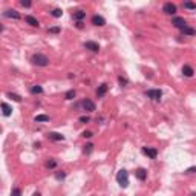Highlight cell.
<instances>
[{"mask_svg": "<svg viewBox=\"0 0 196 196\" xmlns=\"http://www.w3.org/2000/svg\"><path fill=\"white\" fill-rule=\"evenodd\" d=\"M31 63L35 65V66H41V68H44V66H48V65H49V58L44 55V54H34V55L31 57Z\"/></svg>", "mask_w": 196, "mask_h": 196, "instance_id": "1", "label": "cell"}, {"mask_svg": "<svg viewBox=\"0 0 196 196\" xmlns=\"http://www.w3.org/2000/svg\"><path fill=\"white\" fill-rule=\"evenodd\" d=\"M117 181H118V184L123 187V189H126V187L129 185V173H127V170L121 168V170L117 173Z\"/></svg>", "mask_w": 196, "mask_h": 196, "instance_id": "2", "label": "cell"}, {"mask_svg": "<svg viewBox=\"0 0 196 196\" xmlns=\"http://www.w3.org/2000/svg\"><path fill=\"white\" fill-rule=\"evenodd\" d=\"M146 97H149L153 101H159L163 97V91L161 89H149V91H146Z\"/></svg>", "mask_w": 196, "mask_h": 196, "instance_id": "3", "label": "cell"}, {"mask_svg": "<svg viewBox=\"0 0 196 196\" xmlns=\"http://www.w3.org/2000/svg\"><path fill=\"white\" fill-rule=\"evenodd\" d=\"M172 25L175 26V28H178V29H184L185 26H189L187 25V22H185V19L184 17H173V20H172Z\"/></svg>", "mask_w": 196, "mask_h": 196, "instance_id": "4", "label": "cell"}, {"mask_svg": "<svg viewBox=\"0 0 196 196\" xmlns=\"http://www.w3.org/2000/svg\"><path fill=\"white\" fill-rule=\"evenodd\" d=\"M163 12L167 14V15H173V14L176 12V5L172 3V2L164 3V6H163Z\"/></svg>", "mask_w": 196, "mask_h": 196, "instance_id": "5", "label": "cell"}, {"mask_svg": "<svg viewBox=\"0 0 196 196\" xmlns=\"http://www.w3.org/2000/svg\"><path fill=\"white\" fill-rule=\"evenodd\" d=\"M142 153L147 155L149 158L155 159V158L158 156V150H156V149H153V147H142Z\"/></svg>", "mask_w": 196, "mask_h": 196, "instance_id": "6", "label": "cell"}, {"mask_svg": "<svg viewBox=\"0 0 196 196\" xmlns=\"http://www.w3.org/2000/svg\"><path fill=\"white\" fill-rule=\"evenodd\" d=\"M3 15L8 17V19H14V20H19L20 19V14H19V11H17V9H5Z\"/></svg>", "mask_w": 196, "mask_h": 196, "instance_id": "7", "label": "cell"}, {"mask_svg": "<svg viewBox=\"0 0 196 196\" xmlns=\"http://www.w3.org/2000/svg\"><path fill=\"white\" fill-rule=\"evenodd\" d=\"M107 91H109V86L107 84H106V83H103V84H100V86H98V89H97V97L98 98H103L106 94H107Z\"/></svg>", "mask_w": 196, "mask_h": 196, "instance_id": "8", "label": "cell"}, {"mask_svg": "<svg viewBox=\"0 0 196 196\" xmlns=\"http://www.w3.org/2000/svg\"><path fill=\"white\" fill-rule=\"evenodd\" d=\"M81 107L84 109V110H87V112H94L97 107H95V103L92 101V100H84L83 103H81Z\"/></svg>", "mask_w": 196, "mask_h": 196, "instance_id": "9", "label": "cell"}, {"mask_svg": "<svg viewBox=\"0 0 196 196\" xmlns=\"http://www.w3.org/2000/svg\"><path fill=\"white\" fill-rule=\"evenodd\" d=\"M91 22H92V25L94 26H104L106 25V20H104V17H101V15H92V19H91Z\"/></svg>", "mask_w": 196, "mask_h": 196, "instance_id": "10", "label": "cell"}, {"mask_svg": "<svg viewBox=\"0 0 196 196\" xmlns=\"http://www.w3.org/2000/svg\"><path fill=\"white\" fill-rule=\"evenodd\" d=\"M84 48L89 49V51H92V52H98V51H100V44L95 43V41H86Z\"/></svg>", "mask_w": 196, "mask_h": 196, "instance_id": "11", "label": "cell"}, {"mask_svg": "<svg viewBox=\"0 0 196 196\" xmlns=\"http://www.w3.org/2000/svg\"><path fill=\"white\" fill-rule=\"evenodd\" d=\"M72 19L77 20V22H83V20L86 19V12H84L83 9H78V11H75V12L72 14Z\"/></svg>", "mask_w": 196, "mask_h": 196, "instance_id": "12", "label": "cell"}, {"mask_svg": "<svg viewBox=\"0 0 196 196\" xmlns=\"http://www.w3.org/2000/svg\"><path fill=\"white\" fill-rule=\"evenodd\" d=\"M25 22L28 23L29 26H34V28H38V26H40L38 20L35 19V17H32V15H26V17H25Z\"/></svg>", "mask_w": 196, "mask_h": 196, "instance_id": "13", "label": "cell"}, {"mask_svg": "<svg viewBox=\"0 0 196 196\" xmlns=\"http://www.w3.org/2000/svg\"><path fill=\"white\" fill-rule=\"evenodd\" d=\"M135 176L138 178L139 181H146L147 179V170H146V168H138V170L135 172Z\"/></svg>", "mask_w": 196, "mask_h": 196, "instance_id": "14", "label": "cell"}, {"mask_svg": "<svg viewBox=\"0 0 196 196\" xmlns=\"http://www.w3.org/2000/svg\"><path fill=\"white\" fill-rule=\"evenodd\" d=\"M48 138L51 141H63L65 139V136L61 135V133H57V132H49L48 133Z\"/></svg>", "mask_w": 196, "mask_h": 196, "instance_id": "15", "label": "cell"}, {"mask_svg": "<svg viewBox=\"0 0 196 196\" xmlns=\"http://www.w3.org/2000/svg\"><path fill=\"white\" fill-rule=\"evenodd\" d=\"M182 74L185 75V77H193L195 75V70H193V68L192 66H189V65H185V66H182Z\"/></svg>", "mask_w": 196, "mask_h": 196, "instance_id": "16", "label": "cell"}, {"mask_svg": "<svg viewBox=\"0 0 196 196\" xmlns=\"http://www.w3.org/2000/svg\"><path fill=\"white\" fill-rule=\"evenodd\" d=\"M181 32L184 35H189V37H193V35H196V29L192 28V26H185L184 29H181Z\"/></svg>", "mask_w": 196, "mask_h": 196, "instance_id": "17", "label": "cell"}, {"mask_svg": "<svg viewBox=\"0 0 196 196\" xmlns=\"http://www.w3.org/2000/svg\"><path fill=\"white\" fill-rule=\"evenodd\" d=\"M2 109H3V115H5V117H9V115L12 113V107H11V106H8L5 101L2 103Z\"/></svg>", "mask_w": 196, "mask_h": 196, "instance_id": "18", "label": "cell"}, {"mask_svg": "<svg viewBox=\"0 0 196 196\" xmlns=\"http://www.w3.org/2000/svg\"><path fill=\"white\" fill-rule=\"evenodd\" d=\"M29 91H31V94H43V87L40 86V84H34V86H31V89H29Z\"/></svg>", "mask_w": 196, "mask_h": 196, "instance_id": "19", "label": "cell"}, {"mask_svg": "<svg viewBox=\"0 0 196 196\" xmlns=\"http://www.w3.org/2000/svg\"><path fill=\"white\" fill-rule=\"evenodd\" d=\"M34 121L35 123H46V121H49V117L48 115H37V117L34 118Z\"/></svg>", "mask_w": 196, "mask_h": 196, "instance_id": "20", "label": "cell"}, {"mask_svg": "<svg viewBox=\"0 0 196 196\" xmlns=\"http://www.w3.org/2000/svg\"><path fill=\"white\" fill-rule=\"evenodd\" d=\"M6 97H8V98H11V100H14V101H17V103H20V101H22V97H20V95H17V94H12V92H8Z\"/></svg>", "mask_w": 196, "mask_h": 196, "instance_id": "21", "label": "cell"}, {"mask_svg": "<svg viewBox=\"0 0 196 196\" xmlns=\"http://www.w3.org/2000/svg\"><path fill=\"white\" fill-rule=\"evenodd\" d=\"M51 15L54 17V19H60L61 15H63V11L60 9V8H55V9H52V12H51Z\"/></svg>", "mask_w": 196, "mask_h": 196, "instance_id": "22", "label": "cell"}, {"mask_svg": "<svg viewBox=\"0 0 196 196\" xmlns=\"http://www.w3.org/2000/svg\"><path fill=\"white\" fill-rule=\"evenodd\" d=\"M75 95H77V92L74 91V89H70V91H68V92H66L65 98H66V100H74V98H75Z\"/></svg>", "mask_w": 196, "mask_h": 196, "instance_id": "23", "label": "cell"}, {"mask_svg": "<svg viewBox=\"0 0 196 196\" xmlns=\"http://www.w3.org/2000/svg\"><path fill=\"white\" fill-rule=\"evenodd\" d=\"M66 178V173L63 172V170H58V172H55V179L57 181H63Z\"/></svg>", "mask_w": 196, "mask_h": 196, "instance_id": "24", "label": "cell"}, {"mask_svg": "<svg viewBox=\"0 0 196 196\" xmlns=\"http://www.w3.org/2000/svg\"><path fill=\"white\" fill-rule=\"evenodd\" d=\"M92 150H94V144H91V142H89V144H86V146H84L83 152H84L86 155H91V153H92Z\"/></svg>", "mask_w": 196, "mask_h": 196, "instance_id": "25", "label": "cell"}, {"mask_svg": "<svg viewBox=\"0 0 196 196\" xmlns=\"http://www.w3.org/2000/svg\"><path fill=\"white\" fill-rule=\"evenodd\" d=\"M182 6L185 9H196V3H193V2H184Z\"/></svg>", "mask_w": 196, "mask_h": 196, "instance_id": "26", "label": "cell"}, {"mask_svg": "<svg viewBox=\"0 0 196 196\" xmlns=\"http://www.w3.org/2000/svg\"><path fill=\"white\" fill-rule=\"evenodd\" d=\"M48 32L49 34H58V32H61V28L60 26H52V28L48 29Z\"/></svg>", "mask_w": 196, "mask_h": 196, "instance_id": "27", "label": "cell"}, {"mask_svg": "<svg viewBox=\"0 0 196 196\" xmlns=\"http://www.w3.org/2000/svg\"><path fill=\"white\" fill-rule=\"evenodd\" d=\"M118 83H120L121 86H127V84H129V81H127V78H124V77H121V75L118 77Z\"/></svg>", "mask_w": 196, "mask_h": 196, "instance_id": "28", "label": "cell"}, {"mask_svg": "<svg viewBox=\"0 0 196 196\" xmlns=\"http://www.w3.org/2000/svg\"><path fill=\"white\" fill-rule=\"evenodd\" d=\"M55 166H57V161H55V159H51V161L46 163V167H48V168H54Z\"/></svg>", "mask_w": 196, "mask_h": 196, "instance_id": "29", "label": "cell"}, {"mask_svg": "<svg viewBox=\"0 0 196 196\" xmlns=\"http://www.w3.org/2000/svg\"><path fill=\"white\" fill-rule=\"evenodd\" d=\"M11 196H22V190L20 189H12Z\"/></svg>", "mask_w": 196, "mask_h": 196, "instance_id": "30", "label": "cell"}, {"mask_svg": "<svg viewBox=\"0 0 196 196\" xmlns=\"http://www.w3.org/2000/svg\"><path fill=\"white\" fill-rule=\"evenodd\" d=\"M81 135H83L84 138H92V136H94V133H92L91 130H84V132L81 133Z\"/></svg>", "mask_w": 196, "mask_h": 196, "instance_id": "31", "label": "cell"}, {"mask_svg": "<svg viewBox=\"0 0 196 196\" xmlns=\"http://www.w3.org/2000/svg\"><path fill=\"white\" fill-rule=\"evenodd\" d=\"M20 5H22L23 8H29V6H31L32 3L29 2V0H22V2H20Z\"/></svg>", "mask_w": 196, "mask_h": 196, "instance_id": "32", "label": "cell"}, {"mask_svg": "<svg viewBox=\"0 0 196 196\" xmlns=\"http://www.w3.org/2000/svg\"><path fill=\"white\" fill-rule=\"evenodd\" d=\"M78 121H80V123H89V121H91V118L86 117V115H83V117H80V118H78Z\"/></svg>", "mask_w": 196, "mask_h": 196, "instance_id": "33", "label": "cell"}, {"mask_svg": "<svg viewBox=\"0 0 196 196\" xmlns=\"http://www.w3.org/2000/svg\"><path fill=\"white\" fill-rule=\"evenodd\" d=\"M185 173H196V167H190V168H187Z\"/></svg>", "mask_w": 196, "mask_h": 196, "instance_id": "34", "label": "cell"}, {"mask_svg": "<svg viewBox=\"0 0 196 196\" xmlns=\"http://www.w3.org/2000/svg\"><path fill=\"white\" fill-rule=\"evenodd\" d=\"M77 28L81 29V28H83V22H77Z\"/></svg>", "mask_w": 196, "mask_h": 196, "instance_id": "35", "label": "cell"}, {"mask_svg": "<svg viewBox=\"0 0 196 196\" xmlns=\"http://www.w3.org/2000/svg\"><path fill=\"white\" fill-rule=\"evenodd\" d=\"M32 196H41V195H40V193H38V192H35V193H34V195H32Z\"/></svg>", "mask_w": 196, "mask_h": 196, "instance_id": "36", "label": "cell"}]
</instances>
